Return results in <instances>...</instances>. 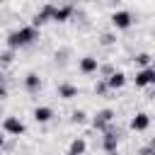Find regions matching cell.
Wrapping results in <instances>:
<instances>
[{"label": "cell", "mask_w": 155, "mask_h": 155, "mask_svg": "<svg viewBox=\"0 0 155 155\" xmlns=\"http://www.w3.org/2000/svg\"><path fill=\"white\" fill-rule=\"evenodd\" d=\"M99 70H102V75H104V78H102V80H107V78H109V75H111V73H114V68H111V65H102V68H99Z\"/></svg>", "instance_id": "obj_21"}, {"label": "cell", "mask_w": 155, "mask_h": 155, "mask_svg": "<svg viewBox=\"0 0 155 155\" xmlns=\"http://www.w3.org/2000/svg\"><path fill=\"white\" fill-rule=\"evenodd\" d=\"M5 97H7V87H5V85H2V82H0V102H2V99H5Z\"/></svg>", "instance_id": "obj_22"}, {"label": "cell", "mask_w": 155, "mask_h": 155, "mask_svg": "<svg viewBox=\"0 0 155 155\" xmlns=\"http://www.w3.org/2000/svg\"><path fill=\"white\" fill-rule=\"evenodd\" d=\"M140 155H153V145H148V148H143V150H140Z\"/></svg>", "instance_id": "obj_23"}, {"label": "cell", "mask_w": 155, "mask_h": 155, "mask_svg": "<svg viewBox=\"0 0 155 155\" xmlns=\"http://www.w3.org/2000/svg\"><path fill=\"white\" fill-rule=\"evenodd\" d=\"M94 92H97V94H99V97H104V94H107V92H109V87H107V82H104V80H99V82H97V85H94Z\"/></svg>", "instance_id": "obj_20"}, {"label": "cell", "mask_w": 155, "mask_h": 155, "mask_svg": "<svg viewBox=\"0 0 155 155\" xmlns=\"http://www.w3.org/2000/svg\"><path fill=\"white\" fill-rule=\"evenodd\" d=\"M114 41H116V36H114L111 31H104V34L99 36V44H102V46H111Z\"/></svg>", "instance_id": "obj_17"}, {"label": "cell", "mask_w": 155, "mask_h": 155, "mask_svg": "<svg viewBox=\"0 0 155 155\" xmlns=\"http://www.w3.org/2000/svg\"><path fill=\"white\" fill-rule=\"evenodd\" d=\"M2 145H5V136H0V148H2Z\"/></svg>", "instance_id": "obj_24"}, {"label": "cell", "mask_w": 155, "mask_h": 155, "mask_svg": "<svg viewBox=\"0 0 155 155\" xmlns=\"http://www.w3.org/2000/svg\"><path fill=\"white\" fill-rule=\"evenodd\" d=\"M111 121H114V111H111V109H102V111H97V114H94L92 126H94L97 131H104Z\"/></svg>", "instance_id": "obj_4"}, {"label": "cell", "mask_w": 155, "mask_h": 155, "mask_svg": "<svg viewBox=\"0 0 155 155\" xmlns=\"http://www.w3.org/2000/svg\"><path fill=\"white\" fill-rule=\"evenodd\" d=\"M131 22H133V17H131V12H126V10H116V12L111 15V24H114L116 29H128Z\"/></svg>", "instance_id": "obj_5"}, {"label": "cell", "mask_w": 155, "mask_h": 155, "mask_svg": "<svg viewBox=\"0 0 155 155\" xmlns=\"http://www.w3.org/2000/svg\"><path fill=\"white\" fill-rule=\"evenodd\" d=\"M12 58H15V51H10V48L0 53V63H2V65H10V63H12Z\"/></svg>", "instance_id": "obj_18"}, {"label": "cell", "mask_w": 155, "mask_h": 155, "mask_svg": "<svg viewBox=\"0 0 155 155\" xmlns=\"http://www.w3.org/2000/svg\"><path fill=\"white\" fill-rule=\"evenodd\" d=\"M36 39H39V29H34V27H22V29L7 34V48H10V51H15V48H24V46L34 44Z\"/></svg>", "instance_id": "obj_1"}, {"label": "cell", "mask_w": 155, "mask_h": 155, "mask_svg": "<svg viewBox=\"0 0 155 155\" xmlns=\"http://www.w3.org/2000/svg\"><path fill=\"white\" fill-rule=\"evenodd\" d=\"M51 12H53V5H44V7H41L34 17H31V24H29V27H34V29H36V27L46 24V22L51 19Z\"/></svg>", "instance_id": "obj_6"}, {"label": "cell", "mask_w": 155, "mask_h": 155, "mask_svg": "<svg viewBox=\"0 0 155 155\" xmlns=\"http://www.w3.org/2000/svg\"><path fill=\"white\" fill-rule=\"evenodd\" d=\"M85 121H87V114H85L82 109L73 111V124H85Z\"/></svg>", "instance_id": "obj_19"}, {"label": "cell", "mask_w": 155, "mask_h": 155, "mask_svg": "<svg viewBox=\"0 0 155 155\" xmlns=\"http://www.w3.org/2000/svg\"><path fill=\"white\" fill-rule=\"evenodd\" d=\"M104 82H107V87H109V90H121V87L126 85V75H124L121 70H114Z\"/></svg>", "instance_id": "obj_10"}, {"label": "cell", "mask_w": 155, "mask_h": 155, "mask_svg": "<svg viewBox=\"0 0 155 155\" xmlns=\"http://www.w3.org/2000/svg\"><path fill=\"white\" fill-rule=\"evenodd\" d=\"M148 126H150V114H145V111H138L131 119V128L133 131H148Z\"/></svg>", "instance_id": "obj_9"}, {"label": "cell", "mask_w": 155, "mask_h": 155, "mask_svg": "<svg viewBox=\"0 0 155 155\" xmlns=\"http://www.w3.org/2000/svg\"><path fill=\"white\" fill-rule=\"evenodd\" d=\"M2 131L10 133V136H22V133L27 131V126H24L17 116H5V119H2Z\"/></svg>", "instance_id": "obj_2"}, {"label": "cell", "mask_w": 155, "mask_h": 155, "mask_svg": "<svg viewBox=\"0 0 155 155\" xmlns=\"http://www.w3.org/2000/svg\"><path fill=\"white\" fill-rule=\"evenodd\" d=\"M150 61H153V56H150L148 51H143V53L136 56V65H140V70H143V68H150Z\"/></svg>", "instance_id": "obj_16"}, {"label": "cell", "mask_w": 155, "mask_h": 155, "mask_svg": "<svg viewBox=\"0 0 155 155\" xmlns=\"http://www.w3.org/2000/svg\"><path fill=\"white\" fill-rule=\"evenodd\" d=\"M70 15H73V5H61V7H56V5H53L51 19H53V22H65Z\"/></svg>", "instance_id": "obj_11"}, {"label": "cell", "mask_w": 155, "mask_h": 155, "mask_svg": "<svg viewBox=\"0 0 155 155\" xmlns=\"http://www.w3.org/2000/svg\"><path fill=\"white\" fill-rule=\"evenodd\" d=\"M24 87H27V92H39V87H41V78H39L36 73H27V78H24Z\"/></svg>", "instance_id": "obj_13"}, {"label": "cell", "mask_w": 155, "mask_h": 155, "mask_svg": "<svg viewBox=\"0 0 155 155\" xmlns=\"http://www.w3.org/2000/svg\"><path fill=\"white\" fill-rule=\"evenodd\" d=\"M53 119V109L51 107H36L34 109V121L36 124H48Z\"/></svg>", "instance_id": "obj_12"}, {"label": "cell", "mask_w": 155, "mask_h": 155, "mask_svg": "<svg viewBox=\"0 0 155 155\" xmlns=\"http://www.w3.org/2000/svg\"><path fill=\"white\" fill-rule=\"evenodd\" d=\"M68 155H70V153H68Z\"/></svg>", "instance_id": "obj_25"}, {"label": "cell", "mask_w": 155, "mask_h": 155, "mask_svg": "<svg viewBox=\"0 0 155 155\" xmlns=\"http://www.w3.org/2000/svg\"><path fill=\"white\" fill-rule=\"evenodd\" d=\"M58 97H63V99H73V97H78V87L70 85V82H61V85H58Z\"/></svg>", "instance_id": "obj_14"}, {"label": "cell", "mask_w": 155, "mask_h": 155, "mask_svg": "<svg viewBox=\"0 0 155 155\" xmlns=\"http://www.w3.org/2000/svg\"><path fill=\"white\" fill-rule=\"evenodd\" d=\"M85 150H87L85 138H75V140L70 143V155H85Z\"/></svg>", "instance_id": "obj_15"}, {"label": "cell", "mask_w": 155, "mask_h": 155, "mask_svg": "<svg viewBox=\"0 0 155 155\" xmlns=\"http://www.w3.org/2000/svg\"><path fill=\"white\" fill-rule=\"evenodd\" d=\"M155 82V70L153 68H143L136 73V87H148Z\"/></svg>", "instance_id": "obj_7"}, {"label": "cell", "mask_w": 155, "mask_h": 155, "mask_svg": "<svg viewBox=\"0 0 155 155\" xmlns=\"http://www.w3.org/2000/svg\"><path fill=\"white\" fill-rule=\"evenodd\" d=\"M116 145H119L116 131H114V126H107V128H104V136H102V148H104L109 155H114V153H116Z\"/></svg>", "instance_id": "obj_3"}, {"label": "cell", "mask_w": 155, "mask_h": 155, "mask_svg": "<svg viewBox=\"0 0 155 155\" xmlns=\"http://www.w3.org/2000/svg\"><path fill=\"white\" fill-rule=\"evenodd\" d=\"M97 70H99V61H97L94 56H82V58H80V73L92 75V73H97Z\"/></svg>", "instance_id": "obj_8"}]
</instances>
